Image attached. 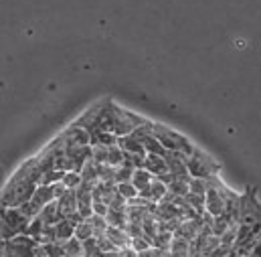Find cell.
Here are the masks:
<instances>
[{
	"label": "cell",
	"mask_w": 261,
	"mask_h": 257,
	"mask_svg": "<svg viewBox=\"0 0 261 257\" xmlns=\"http://www.w3.org/2000/svg\"><path fill=\"white\" fill-rule=\"evenodd\" d=\"M95 241H97V245H99V249H101V251H118V249H116V245L110 241L108 233H106L103 237H97Z\"/></svg>",
	"instance_id": "e575fe53"
},
{
	"label": "cell",
	"mask_w": 261,
	"mask_h": 257,
	"mask_svg": "<svg viewBox=\"0 0 261 257\" xmlns=\"http://www.w3.org/2000/svg\"><path fill=\"white\" fill-rule=\"evenodd\" d=\"M172 239H174V233H170V231L162 229V231L152 239V245H154V247H160V249H170Z\"/></svg>",
	"instance_id": "603a6c76"
},
{
	"label": "cell",
	"mask_w": 261,
	"mask_h": 257,
	"mask_svg": "<svg viewBox=\"0 0 261 257\" xmlns=\"http://www.w3.org/2000/svg\"><path fill=\"white\" fill-rule=\"evenodd\" d=\"M93 213H95V215H101V217H108L110 204H106L103 200H93Z\"/></svg>",
	"instance_id": "d590c367"
},
{
	"label": "cell",
	"mask_w": 261,
	"mask_h": 257,
	"mask_svg": "<svg viewBox=\"0 0 261 257\" xmlns=\"http://www.w3.org/2000/svg\"><path fill=\"white\" fill-rule=\"evenodd\" d=\"M93 160L97 164L110 162V146H93Z\"/></svg>",
	"instance_id": "f546056e"
},
{
	"label": "cell",
	"mask_w": 261,
	"mask_h": 257,
	"mask_svg": "<svg viewBox=\"0 0 261 257\" xmlns=\"http://www.w3.org/2000/svg\"><path fill=\"white\" fill-rule=\"evenodd\" d=\"M156 176L150 172V170H146V168H136L134 170V178H132V185L142 193L144 189H148L150 185H152V181H154Z\"/></svg>",
	"instance_id": "5bb4252c"
},
{
	"label": "cell",
	"mask_w": 261,
	"mask_h": 257,
	"mask_svg": "<svg viewBox=\"0 0 261 257\" xmlns=\"http://www.w3.org/2000/svg\"><path fill=\"white\" fill-rule=\"evenodd\" d=\"M168 191H170V193H174L176 196H187V194L191 193V189H189V183H187V181H172V183L168 185Z\"/></svg>",
	"instance_id": "4dcf8cb0"
},
{
	"label": "cell",
	"mask_w": 261,
	"mask_h": 257,
	"mask_svg": "<svg viewBox=\"0 0 261 257\" xmlns=\"http://www.w3.org/2000/svg\"><path fill=\"white\" fill-rule=\"evenodd\" d=\"M75 237L79 239V241H89V239H93V227H91V223H89V219H85V221H81L77 227H75Z\"/></svg>",
	"instance_id": "ffe728a7"
},
{
	"label": "cell",
	"mask_w": 261,
	"mask_h": 257,
	"mask_svg": "<svg viewBox=\"0 0 261 257\" xmlns=\"http://www.w3.org/2000/svg\"><path fill=\"white\" fill-rule=\"evenodd\" d=\"M168 194V185H164L162 181H158V178H154L152 181V185L148 187V189H144L140 196H144V198H148L150 202H162L164 200V196Z\"/></svg>",
	"instance_id": "52a82bcc"
},
{
	"label": "cell",
	"mask_w": 261,
	"mask_h": 257,
	"mask_svg": "<svg viewBox=\"0 0 261 257\" xmlns=\"http://www.w3.org/2000/svg\"><path fill=\"white\" fill-rule=\"evenodd\" d=\"M140 257H170V251L168 249H160V247H150V249H146V251H142Z\"/></svg>",
	"instance_id": "836d02e7"
},
{
	"label": "cell",
	"mask_w": 261,
	"mask_h": 257,
	"mask_svg": "<svg viewBox=\"0 0 261 257\" xmlns=\"http://www.w3.org/2000/svg\"><path fill=\"white\" fill-rule=\"evenodd\" d=\"M57 204L63 213V217H71L73 213H79V200H77V191H67L63 196L57 198Z\"/></svg>",
	"instance_id": "9c48e42d"
},
{
	"label": "cell",
	"mask_w": 261,
	"mask_h": 257,
	"mask_svg": "<svg viewBox=\"0 0 261 257\" xmlns=\"http://www.w3.org/2000/svg\"><path fill=\"white\" fill-rule=\"evenodd\" d=\"M89 223H91V227H93V237H95V239H97V237H103V235L108 233V229H110L108 219L101 217V215H93V217L89 219Z\"/></svg>",
	"instance_id": "ac0fdd59"
},
{
	"label": "cell",
	"mask_w": 261,
	"mask_h": 257,
	"mask_svg": "<svg viewBox=\"0 0 261 257\" xmlns=\"http://www.w3.org/2000/svg\"><path fill=\"white\" fill-rule=\"evenodd\" d=\"M189 189H191V193L193 194L206 196V193H208V183H206V181H200V178H191Z\"/></svg>",
	"instance_id": "83f0119b"
},
{
	"label": "cell",
	"mask_w": 261,
	"mask_h": 257,
	"mask_svg": "<svg viewBox=\"0 0 261 257\" xmlns=\"http://www.w3.org/2000/svg\"><path fill=\"white\" fill-rule=\"evenodd\" d=\"M41 219H43L47 225H57V223L63 221L65 217H63V213H61V209H59V204H57V200H55V202H49V204L41 211Z\"/></svg>",
	"instance_id": "7c38bea8"
},
{
	"label": "cell",
	"mask_w": 261,
	"mask_h": 257,
	"mask_svg": "<svg viewBox=\"0 0 261 257\" xmlns=\"http://www.w3.org/2000/svg\"><path fill=\"white\" fill-rule=\"evenodd\" d=\"M63 185L67 187V191H77L79 187H81V183H83V176H81V172H67L65 178L61 181Z\"/></svg>",
	"instance_id": "d4e9b609"
},
{
	"label": "cell",
	"mask_w": 261,
	"mask_h": 257,
	"mask_svg": "<svg viewBox=\"0 0 261 257\" xmlns=\"http://www.w3.org/2000/svg\"><path fill=\"white\" fill-rule=\"evenodd\" d=\"M108 237L110 241L116 245V249H126V247H132V235L126 231V229H120V227H110L108 229Z\"/></svg>",
	"instance_id": "30bf717a"
},
{
	"label": "cell",
	"mask_w": 261,
	"mask_h": 257,
	"mask_svg": "<svg viewBox=\"0 0 261 257\" xmlns=\"http://www.w3.org/2000/svg\"><path fill=\"white\" fill-rule=\"evenodd\" d=\"M99 251H101V249H99V245H97L95 237L83 243V257H95L97 253H99Z\"/></svg>",
	"instance_id": "d6a6232c"
},
{
	"label": "cell",
	"mask_w": 261,
	"mask_h": 257,
	"mask_svg": "<svg viewBox=\"0 0 261 257\" xmlns=\"http://www.w3.org/2000/svg\"><path fill=\"white\" fill-rule=\"evenodd\" d=\"M106 219H108L110 227H120V229H126L128 223H130L128 209H110V213H108Z\"/></svg>",
	"instance_id": "4fadbf2b"
},
{
	"label": "cell",
	"mask_w": 261,
	"mask_h": 257,
	"mask_svg": "<svg viewBox=\"0 0 261 257\" xmlns=\"http://www.w3.org/2000/svg\"><path fill=\"white\" fill-rule=\"evenodd\" d=\"M187 166H189L191 176L193 178H200V181H211L219 172V164L206 152H202L198 148L195 150V154L187 160Z\"/></svg>",
	"instance_id": "277c9868"
},
{
	"label": "cell",
	"mask_w": 261,
	"mask_h": 257,
	"mask_svg": "<svg viewBox=\"0 0 261 257\" xmlns=\"http://www.w3.org/2000/svg\"><path fill=\"white\" fill-rule=\"evenodd\" d=\"M134 170H136V168H132V166H128V164L118 166V170H116V183H118V185H122V183H132V178H134Z\"/></svg>",
	"instance_id": "484cf974"
},
{
	"label": "cell",
	"mask_w": 261,
	"mask_h": 257,
	"mask_svg": "<svg viewBox=\"0 0 261 257\" xmlns=\"http://www.w3.org/2000/svg\"><path fill=\"white\" fill-rule=\"evenodd\" d=\"M65 170H59V168H55V170H51V172H47V174H43V178H41V185H57V183H61L63 178H65Z\"/></svg>",
	"instance_id": "4316f807"
},
{
	"label": "cell",
	"mask_w": 261,
	"mask_h": 257,
	"mask_svg": "<svg viewBox=\"0 0 261 257\" xmlns=\"http://www.w3.org/2000/svg\"><path fill=\"white\" fill-rule=\"evenodd\" d=\"M65 257H83V241H79L77 237L65 241Z\"/></svg>",
	"instance_id": "cb8c5ba5"
},
{
	"label": "cell",
	"mask_w": 261,
	"mask_h": 257,
	"mask_svg": "<svg viewBox=\"0 0 261 257\" xmlns=\"http://www.w3.org/2000/svg\"><path fill=\"white\" fill-rule=\"evenodd\" d=\"M110 116H112V130L118 138L122 136H130L136 128H140L142 124H146L148 120L142 116H136L134 112H128L120 106H116L114 101H110Z\"/></svg>",
	"instance_id": "7a4b0ae2"
},
{
	"label": "cell",
	"mask_w": 261,
	"mask_h": 257,
	"mask_svg": "<svg viewBox=\"0 0 261 257\" xmlns=\"http://www.w3.org/2000/svg\"><path fill=\"white\" fill-rule=\"evenodd\" d=\"M144 168L150 170L156 178L168 174V164H166V158L164 156H156V154H148L146 160H144Z\"/></svg>",
	"instance_id": "ba28073f"
},
{
	"label": "cell",
	"mask_w": 261,
	"mask_h": 257,
	"mask_svg": "<svg viewBox=\"0 0 261 257\" xmlns=\"http://www.w3.org/2000/svg\"><path fill=\"white\" fill-rule=\"evenodd\" d=\"M261 223V204L257 200L255 193L243 194L241 196V207H239V225H257Z\"/></svg>",
	"instance_id": "5b68a950"
},
{
	"label": "cell",
	"mask_w": 261,
	"mask_h": 257,
	"mask_svg": "<svg viewBox=\"0 0 261 257\" xmlns=\"http://www.w3.org/2000/svg\"><path fill=\"white\" fill-rule=\"evenodd\" d=\"M144 146H146V152L148 154H156V156H166L168 154V150L158 142V138H154V136H150V138H146L144 140Z\"/></svg>",
	"instance_id": "44dd1931"
},
{
	"label": "cell",
	"mask_w": 261,
	"mask_h": 257,
	"mask_svg": "<svg viewBox=\"0 0 261 257\" xmlns=\"http://www.w3.org/2000/svg\"><path fill=\"white\" fill-rule=\"evenodd\" d=\"M89 136H91V146H114L120 140L114 132H93Z\"/></svg>",
	"instance_id": "2e32d148"
},
{
	"label": "cell",
	"mask_w": 261,
	"mask_h": 257,
	"mask_svg": "<svg viewBox=\"0 0 261 257\" xmlns=\"http://www.w3.org/2000/svg\"><path fill=\"white\" fill-rule=\"evenodd\" d=\"M55 229H57V241H61V243H65L71 237H75V225H73L69 219L59 221V223L55 225Z\"/></svg>",
	"instance_id": "e0dca14e"
},
{
	"label": "cell",
	"mask_w": 261,
	"mask_h": 257,
	"mask_svg": "<svg viewBox=\"0 0 261 257\" xmlns=\"http://www.w3.org/2000/svg\"><path fill=\"white\" fill-rule=\"evenodd\" d=\"M237 237H239V223L231 225L229 231H225L221 235V247H227V249H233L235 243H237Z\"/></svg>",
	"instance_id": "d6986e66"
},
{
	"label": "cell",
	"mask_w": 261,
	"mask_h": 257,
	"mask_svg": "<svg viewBox=\"0 0 261 257\" xmlns=\"http://www.w3.org/2000/svg\"><path fill=\"white\" fill-rule=\"evenodd\" d=\"M118 257H140V253L134 249V247H126V249H120Z\"/></svg>",
	"instance_id": "8d00e7d4"
},
{
	"label": "cell",
	"mask_w": 261,
	"mask_h": 257,
	"mask_svg": "<svg viewBox=\"0 0 261 257\" xmlns=\"http://www.w3.org/2000/svg\"><path fill=\"white\" fill-rule=\"evenodd\" d=\"M132 247H134L138 253H142V251H146V249H150V247H152V239H150L148 235L134 237V239H132Z\"/></svg>",
	"instance_id": "1f68e13d"
},
{
	"label": "cell",
	"mask_w": 261,
	"mask_h": 257,
	"mask_svg": "<svg viewBox=\"0 0 261 257\" xmlns=\"http://www.w3.org/2000/svg\"><path fill=\"white\" fill-rule=\"evenodd\" d=\"M204 211H206V213H211L213 217H219V215H223V213L227 211V200H225V196L219 193L215 187H208Z\"/></svg>",
	"instance_id": "8992f818"
},
{
	"label": "cell",
	"mask_w": 261,
	"mask_h": 257,
	"mask_svg": "<svg viewBox=\"0 0 261 257\" xmlns=\"http://www.w3.org/2000/svg\"><path fill=\"white\" fill-rule=\"evenodd\" d=\"M168 251H170V257H191V241L182 237H174Z\"/></svg>",
	"instance_id": "9a60e30c"
},
{
	"label": "cell",
	"mask_w": 261,
	"mask_h": 257,
	"mask_svg": "<svg viewBox=\"0 0 261 257\" xmlns=\"http://www.w3.org/2000/svg\"><path fill=\"white\" fill-rule=\"evenodd\" d=\"M33 219L20 213V209H2V239L12 241L18 235H27Z\"/></svg>",
	"instance_id": "3957f363"
},
{
	"label": "cell",
	"mask_w": 261,
	"mask_h": 257,
	"mask_svg": "<svg viewBox=\"0 0 261 257\" xmlns=\"http://www.w3.org/2000/svg\"><path fill=\"white\" fill-rule=\"evenodd\" d=\"M118 193L122 194L124 198H128V202L140 196V191H138L132 183H122V185H118Z\"/></svg>",
	"instance_id": "f1b7e54d"
},
{
	"label": "cell",
	"mask_w": 261,
	"mask_h": 257,
	"mask_svg": "<svg viewBox=\"0 0 261 257\" xmlns=\"http://www.w3.org/2000/svg\"><path fill=\"white\" fill-rule=\"evenodd\" d=\"M45 221L41 219V215H37L33 221H31V225H29V231H27V235H31L37 243H39V239H41V235H43V231H45Z\"/></svg>",
	"instance_id": "7402d4cb"
},
{
	"label": "cell",
	"mask_w": 261,
	"mask_h": 257,
	"mask_svg": "<svg viewBox=\"0 0 261 257\" xmlns=\"http://www.w3.org/2000/svg\"><path fill=\"white\" fill-rule=\"evenodd\" d=\"M118 144L122 146V150H124V152L136 154V156H140V158H146V156H148L146 146H144L140 140H136L132 134H130V136H122V138L118 140Z\"/></svg>",
	"instance_id": "8fae6325"
},
{
	"label": "cell",
	"mask_w": 261,
	"mask_h": 257,
	"mask_svg": "<svg viewBox=\"0 0 261 257\" xmlns=\"http://www.w3.org/2000/svg\"><path fill=\"white\" fill-rule=\"evenodd\" d=\"M152 136L158 138V142H160L168 152H182L187 158H191L196 150V146L191 144L189 138H185L180 132H176V130H172V128H166V126H162V124H154Z\"/></svg>",
	"instance_id": "6da1fadb"
}]
</instances>
